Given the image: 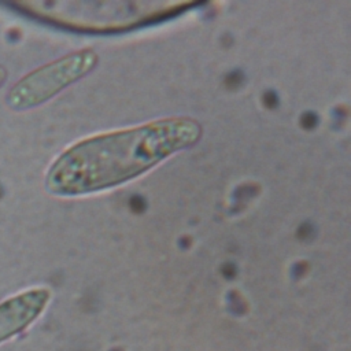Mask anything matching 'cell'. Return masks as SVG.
<instances>
[{"instance_id":"obj_4","label":"cell","mask_w":351,"mask_h":351,"mask_svg":"<svg viewBox=\"0 0 351 351\" xmlns=\"http://www.w3.org/2000/svg\"><path fill=\"white\" fill-rule=\"evenodd\" d=\"M7 77H8V71H7L5 66L0 64V86L7 81Z\"/></svg>"},{"instance_id":"obj_3","label":"cell","mask_w":351,"mask_h":351,"mask_svg":"<svg viewBox=\"0 0 351 351\" xmlns=\"http://www.w3.org/2000/svg\"><path fill=\"white\" fill-rule=\"evenodd\" d=\"M51 291L34 287L0 302V344L26 330L45 310Z\"/></svg>"},{"instance_id":"obj_2","label":"cell","mask_w":351,"mask_h":351,"mask_svg":"<svg viewBox=\"0 0 351 351\" xmlns=\"http://www.w3.org/2000/svg\"><path fill=\"white\" fill-rule=\"evenodd\" d=\"M97 60V53L93 49L84 48L45 63L22 75L10 86L5 93V104L16 112L33 110L89 74Z\"/></svg>"},{"instance_id":"obj_1","label":"cell","mask_w":351,"mask_h":351,"mask_svg":"<svg viewBox=\"0 0 351 351\" xmlns=\"http://www.w3.org/2000/svg\"><path fill=\"white\" fill-rule=\"evenodd\" d=\"M202 133L196 119L177 117L81 140L52 162L44 186L62 197L117 186L195 145Z\"/></svg>"}]
</instances>
